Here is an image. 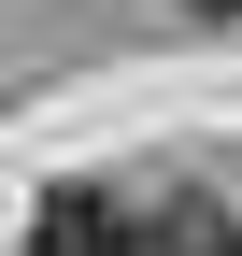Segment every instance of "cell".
Masks as SVG:
<instances>
[{
	"instance_id": "6da1fadb",
	"label": "cell",
	"mask_w": 242,
	"mask_h": 256,
	"mask_svg": "<svg viewBox=\"0 0 242 256\" xmlns=\"http://www.w3.org/2000/svg\"><path fill=\"white\" fill-rule=\"evenodd\" d=\"M28 242H43V256H128V242H142V214L114 200V185H43Z\"/></svg>"
},
{
	"instance_id": "7a4b0ae2",
	"label": "cell",
	"mask_w": 242,
	"mask_h": 256,
	"mask_svg": "<svg viewBox=\"0 0 242 256\" xmlns=\"http://www.w3.org/2000/svg\"><path fill=\"white\" fill-rule=\"evenodd\" d=\"M142 256H242L214 214H157V228H142Z\"/></svg>"
},
{
	"instance_id": "3957f363",
	"label": "cell",
	"mask_w": 242,
	"mask_h": 256,
	"mask_svg": "<svg viewBox=\"0 0 242 256\" xmlns=\"http://www.w3.org/2000/svg\"><path fill=\"white\" fill-rule=\"evenodd\" d=\"M200 14H242V0H200Z\"/></svg>"
}]
</instances>
